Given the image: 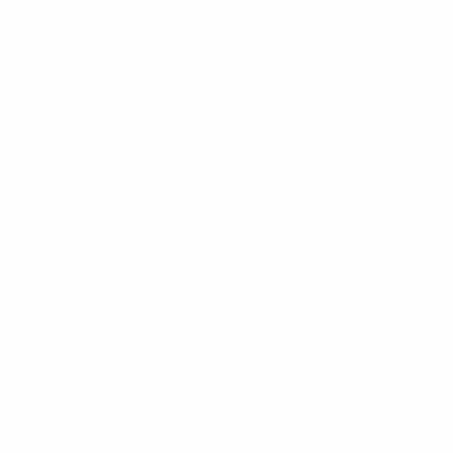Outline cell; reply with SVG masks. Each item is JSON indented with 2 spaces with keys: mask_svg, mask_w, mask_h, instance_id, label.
<instances>
[]
</instances>
